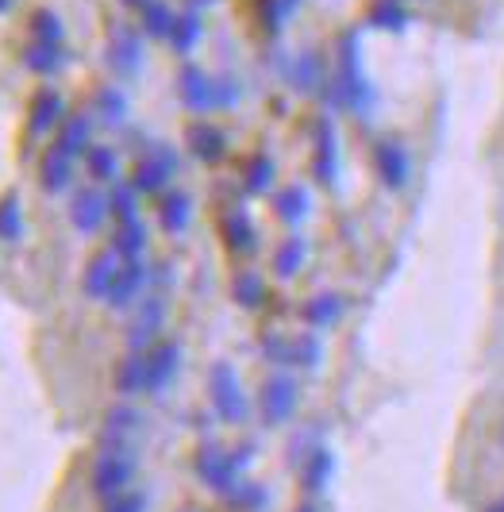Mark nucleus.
Listing matches in <instances>:
<instances>
[{
    "mask_svg": "<svg viewBox=\"0 0 504 512\" xmlns=\"http://www.w3.org/2000/svg\"><path fill=\"white\" fill-rule=\"evenodd\" d=\"M177 166H181V158L170 143H151L147 154L135 162V174H131V185L139 189V193H162L170 178L177 174Z\"/></svg>",
    "mask_w": 504,
    "mask_h": 512,
    "instance_id": "6",
    "label": "nucleus"
},
{
    "mask_svg": "<svg viewBox=\"0 0 504 512\" xmlns=\"http://www.w3.org/2000/svg\"><path fill=\"white\" fill-rule=\"evenodd\" d=\"M108 208H112V216H116V224H131V220H139V189L131 185V181H116L112 185V193H108Z\"/></svg>",
    "mask_w": 504,
    "mask_h": 512,
    "instance_id": "34",
    "label": "nucleus"
},
{
    "mask_svg": "<svg viewBox=\"0 0 504 512\" xmlns=\"http://www.w3.org/2000/svg\"><path fill=\"white\" fill-rule=\"evenodd\" d=\"M0 239H4V243L24 239V208H20V197H16V193H4V197H0Z\"/></svg>",
    "mask_w": 504,
    "mask_h": 512,
    "instance_id": "35",
    "label": "nucleus"
},
{
    "mask_svg": "<svg viewBox=\"0 0 504 512\" xmlns=\"http://www.w3.org/2000/svg\"><path fill=\"white\" fill-rule=\"evenodd\" d=\"M135 466H139V455H135V443H112L104 439L97 459H93V470H89V486L101 501H112L131 489V478H135Z\"/></svg>",
    "mask_w": 504,
    "mask_h": 512,
    "instance_id": "3",
    "label": "nucleus"
},
{
    "mask_svg": "<svg viewBox=\"0 0 504 512\" xmlns=\"http://www.w3.org/2000/svg\"><path fill=\"white\" fill-rule=\"evenodd\" d=\"M193 470H197L201 486L208 489V493H216V497H227L231 489L239 486V478H247V474L235 466L231 451L220 447V443H201L197 455H193Z\"/></svg>",
    "mask_w": 504,
    "mask_h": 512,
    "instance_id": "5",
    "label": "nucleus"
},
{
    "mask_svg": "<svg viewBox=\"0 0 504 512\" xmlns=\"http://www.w3.org/2000/svg\"><path fill=\"white\" fill-rule=\"evenodd\" d=\"M120 266H124V258L116 255L112 247H108V251H97V255L89 258V266H85V274H81L85 297H89V301H108V289L116 282Z\"/></svg>",
    "mask_w": 504,
    "mask_h": 512,
    "instance_id": "13",
    "label": "nucleus"
},
{
    "mask_svg": "<svg viewBox=\"0 0 504 512\" xmlns=\"http://www.w3.org/2000/svg\"><path fill=\"white\" fill-rule=\"evenodd\" d=\"M235 512H266L270 509V489L262 482H251V478H239V486L224 497Z\"/></svg>",
    "mask_w": 504,
    "mask_h": 512,
    "instance_id": "29",
    "label": "nucleus"
},
{
    "mask_svg": "<svg viewBox=\"0 0 504 512\" xmlns=\"http://www.w3.org/2000/svg\"><path fill=\"white\" fill-rule=\"evenodd\" d=\"M70 181H74V158L62 154L58 147H47L43 162H39V185H43V193H62Z\"/></svg>",
    "mask_w": 504,
    "mask_h": 512,
    "instance_id": "22",
    "label": "nucleus"
},
{
    "mask_svg": "<svg viewBox=\"0 0 504 512\" xmlns=\"http://www.w3.org/2000/svg\"><path fill=\"white\" fill-rule=\"evenodd\" d=\"M139 428H143V412L127 401L108 409V416H104V439H112V443H135Z\"/></svg>",
    "mask_w": 504,
    "mask_h": 512,
    "instance_id": "26",
    "label": "nucleus"
},
{
    "mask_svg": "<svg viewBox=\"0 0 504 512\" xmlns=\"http://www.w3.org/2000/svg\"><path fill=\"white\" fill-rule=\"evenodd\" d=\"M231 459H235V466L247 474L254 462V443H239V447H231Z\"/></svg>",
    "mask_w": 504,
    "mask_h": 512,
    "instance_id": "47",
    "label": "nucleus"
},
{
    "mask_svg": "<svg viewBox=\"0 0 504 512\" xmlns=\"http://www.w3.org/2000/svg\"><path fill=\"white\" fill-rule=\"evenodd\" d=\"M177 370H181V347L174 339H162L147 351V393L162 397L170 385H174Z\"/></svg>",
    "mask_w": 504,
    "mask_h": 512,
    "instance_id": "9",
    "label": "nucleus"
},
{
    "mask_svg": "<svg viewBox=\"0 0 504 512\" xmlns=\"http://www.w3.org/2000/svg\"><path fill=\"white\" fill-rule=\"evenodd\" d=\"M174 12H170V4H162V0H151L147 8H143V31L154 35V39H170V31H174Z\"/></svg>",
    "mask_w": 504,
    "mask_h": 512,
    "instance_id": "41",
    "label": "nucleus"
},
{
    "mask_svg": "<svg viewBox=\"0 0 504 512\" xmlns=\"http://www.w3.org/2000/svg\"><path fill=\"white\" fill-rule=\"evenodd\" d=\"M208 405L216 412V420L227 428H243L251 420V397L243 389L239 370L227 359H216L208 366Z\"/></svg>",
    "mask_w": 504,
    "mask_h": 512,
    "instance_id": "2",
    "label": "nucleus"
},
{
    "mask_svg": "<svg viewBox=\"0 0 504 512\" xmlns=\"http://www.w3.org/2000/svg\"><path fill=\"white\" fill-rule=\"evenodd\" d=\"M104 512H147V497L127 489V493H120V497L104 501Z\"/></svg>",
    "mask_w": 504,
    "mask_h": 512,
    "instance_id": "45",
    "label": "nucleus"
},
{
    "mask_svg": "<svg viewBox=\"0 0 504 512\" xmlns=\"http://www.w3.org/2000/svg\"><path fill=\"white\" fill-rule=\"evenodd\" d=\"M189 220H193V197L181 193V189L166 193L162 205H158V224H162V231L166 235H181V231L189 228Z\"/></svg>",
    "mask_w": 504,
    "mask_h": 512,
    "instance_id": "25",
    "label": "nucleus"
},
{
    "mask_svg": "<svg viewBox=\"0 0 504 512\" xmlns=\"http://www.w3.org/2000/svg\"><path fill=\"white\" fill-rule=\"evenodd\" d=\"M235 104H239V81L216 77V108H235Z\"/></svg>",
    "mask_w": 504,
    "mask_h": 512,
    "instance_id": "46",
    "label": "nucleus"
},
{
    "mask_svg": "<svg viewBox=\"0 0 504 512\" xmlns=\"http://www.w3.org/2000/svg\"><path fill=\"white\" fill-rule=\"evenodd\" d=\"M112 251L131 262V258H143L147 251V228L143 220H131V224H116V235H112Z\"/></svg>",
    "mask_w": 504,
    "mask_h": 512,
    "instance_id": "30",
    "label": "nucleus"
},
{
    "mask_svg": "<svg viewBox=\"0 0 504 512\" xmlns=\"http://www.w3.org/2000/svg\"><path fill=\"white\" fill-rule=\"evenodd\" d=\"M374 170L385 189H404L408 185V174H412V158L404 151L401 139H381L374 147Z\"/></svg>",
    "mask_w": 504,
    "mask_h": 512,
    "instance_id": "11",
    "label": "nucleus"
},
{
    "mask_svg": "<svg viewBox=\"0 0 504 512\" xmlns=\"http://www.w3.org/2000/svg\"><path fill=\"white\" fill-rule=\"evenodd\" d=\"M293 512H320V509H316L312 501H304V505H297V509H293Z\"/></svg>",
    "mask_w": 504,
    "mask_h": 512,
    "instance_id": "49",
    "label": "nucleus"
},
{
    "mask_svg": "<svg viewBox=\"0 0 504 512\" xmlns=\"http://www.w3.org/2000/svg\"><path fill=\"white\" fill-rule=\"evenodd\" d=\"M4 8H8V0H0V12H4Z\"/></svg>",
    "mask_w": 504,
    "mask_h": 512,
    "instance_id": "51",
    "label": "nucleus"
},
{
    "mask_svg": "<svg viewBox=\"0 0 504 512\" xmlns=\"http://www.w3.org/2000/svg\"><path fill=\"white\" fill-rule=\"evenodd\" d=\"M181 512H197V509H181Z\"/></svg>",
    "mask_w": 504,
    "mask_h": 512,
    "instance_id": "52",
    "label": "nucleus"
},
{
    "mask_svg": "<svg viewBox=\"0 0 504 512\" xmlns=\"http://www.w3.org/2000/svg\"><path fill=\"white\" fill-rule=\"evenodd\" d=\"M185 139H189V151L197 154L201 162H220V158L227 154V135L216 128V124L197 120V124H189Z\"/></svg>",
    "mask_w": 504,
    "mask_h": 512,
    "instance_id": "21",
    "label": "nucleus"
},
{
    "mask_svg": "<svg viewBox=\"0 0 504 512\" xmlns=\"http://www.w3.org/2000/svg\"><path fill=\"white\" fill-rule=\"evenodd\" d=\"M124 4H131V8H147L151 0H124Z\"/></svg>",
    "mask_w": 504,
    "mask_h": 512,
    "instance_id": "50",
    "label": "nucleus"
},
{
    "mask_svg": "<svg viewBox=\"0 0 504 512\" xmlns=\"http://www.w3.org/2000/svg\"><path fill=\"white\" fill-rule=\"evenodd\" d=\"M62 108L66 104L54 89H39L35 101H31V116H27V135L35 139V135H47L54 124H62Z\"/></svg>",
    "mask_w": 504,
    "mask_h": 512,
    "instance_id": "20",
    "label": "nucleus"
},
{
    "mask_svg": "<svg viewBox=\"0 0 504 512\" xmlns=\"http://www.w3.org/2000/svg\"><path fill=\"white\" fill-rule=\"evenodd\" d=\"M312 178L320 185H335L339 181V139H335V124L328 116L316 124V151H312Z\"/></svg>",
    "mask_w": 504,
    "mask_h": 512,
    "instance_id": "14",
    "label": "nucleus"
},
{
    "mask_svg": "<svg viewBox=\"0 0 504 512\" xmlns=\"http://www.w3.org/2000/svg\"><path fill=\"white\" fill-rule=\"evenodd\" d=\"M31 35H35V43H62V20L54 16L51 8H39L35 16H31Z\"/></svg>",
    "mask_w": 504,
    "mask_h": 512,
    "instance_id": "42",
    "label": "nucleus"
},
{
    "mask_svg": "<svg viewBox=\"0 0 504 512\" xmlns=\"http://www.w3.org/2000/svg\"><path fill=\"white\" fill-rule=\"evenodd\" d=\"M304 255H308L304 235H285V239L278 243V251H274V274H278L281 282H289V278L304 266Z\"/></svg>",
    "mask_w": 504,
    "mask_h": 512,
    "instance_id": "28",
    "label": "nucleus"
},
{
    "mask_svg": "<svg viewBox=\"0 0 504 512\" xmlns=\"http://www.w3.org/2000/svg\"><path fill=\"white\" fill-rule=\"evenodd\" d=\"M289 343H293V335H281V332H266L262 335V359L274 362V366H289Z\"/></svg>",
    "mask_w": 504,
    "mask_h": 512,
    "instance_id": "43",
    "label": "nucleus"
},
{
    "mask_svg": "<svg viewBox=\"0 0 504 512\" xmlns=\"http://www.w3.org/2000/svg\"><path fill=\"white\" fill-rule=\"evenodd\" d=\"M224 243L235 251V255H251L258 247V231H254L247 208H231L224 212Z\"/></svg>",
    "mask_w": 504,
    "mask_h": 512,
    "instance_id": "24",
    "label": "nucleus"
},
{
    "mask_svg": "<svg viewBox=\"0 0 504 512\" xmlns=\"http://www.w3.org/2000/svg\"><path fill=\"white\" fill-rule=\"evenodd\" d=\"M366 20L374 27H381V31H404V24H408L401 0H374L370 12H366Z\"/></svg>",
    "mask_w": 504,
    "mask_h": 512,
    "instance_id": "38",
    "label": "nucleus"
},
{
    "mask_svg": "<svg viewBox=\"0 0 504 512\" xmlns=\"http://www.w3.org/2000/svg\"><path fill=\"white\" fill-rule=\"evenodd\" d=\"M108 212H112V208H108V197H104L101 189H77L74 205H70V224H74L81 235H93V231L104 224Z\"/></svg>",
    "mask_w": 504,
    "mask_h": 512,
    "instance_id": "15",
    "label": "nucleus"
},
{
    "mask_svg": "<svg viewBox=\"0 0 504 512\" xmlns=\"http://www.w3.org/2000/svg\"><path fill=\"white\" fill-rule=\"evenodd\" d=\"M243 185H247V193H266L274 185V158L270 154H254L247 162V170H243Z\"/></svg>",
    "mask_w": 504,
    "mask_h": 512,
    "instance_id": "40",
    "label": "nucleus"
},
{
    "mask_svg": "<svg viewBox=\"0 0 504 512\" xmlns=\"http://www.w3.org/2000/svg\"><path fill=\"white\" fill-rule=\"evenodd\" d=\"M231 297H235V305L258 308L262 301H266V282H262V274H254V270H239V274L231 278Z\"/></svg>",
    "mask_w": 504,
    "mask_h": 512,
    "instance_id": "33",
    "label": "nucleus"
},
{
    "mask_svg": "<svg viewBox=\"0 0 504 512\" xmlns=\"http://www.w3.org/2000/svg\"><path fill=\"white\" fill-rule=\"evenodd\" d=\"M328 108H347L354 116H370V108L378 104L374 85L366 81L362 58H358V31H343L339 35V54H335V74L328 85L320 89Z\"/></svg>",
    "mask_w": 504,
    "mask_h": 512,
    "instance_id": "1",
    "label": "nucleus"
},
{
    "mask_svg": "<svg viewBox=\"0 0 504 512\" xmlns=\"http://www.w3.org/2000/svg\"><path fill=\"white\" fill-rule=\"evenodd\" d=\"M85 166H89V174L97 181H112L116 185V178H120V158H116L112 147H89L85 151Z\"/></svg>",
    "mask_w": 504,
    "mask_h": 512,
    "instance_id": "39",
    "label": "nucleus"
},
{
    "mask_svg": "<svg viewBox=\"0 0 504 512\" xmlns=\"http://www.w3.org/2000/svg\"><path fill=\"white\" fill-rule=\"evenodd\" d=\"M104 58H108V66L120 77L139 74V66H143V39H139V31L116 27V31L108 35V54H104Z\"/></svg>",
    "mask_w": 504,
    "mask_h": 512,
    "instance_id": "12",
    "label": "nucleus"
},
{
    "mask_svg": "<svg viewBox=\"0 0 504 512\" xmlns=\"http://www.w3.org/2000/svg\"><path fill=\"white\" fill-rule=\"evenodd\" d=\"M301 320L308 332H328L343 320V297L339 293H316L301 305Z\"/></svg>",
    "mask_w": 504,
    "mask_h": 512,
    "instance_id": "17",
    "label": "nucleus"
},
{
    "mask_svg": "<svg viewBox=\"0 0 504 512\" xmlns=\"http://www.w3.org/2000/svg\"><path fill=\"white\" fill-rule=\"evenodd\" d=\"M297 4H301V0H262V20H266V27H270V31H281V24L297 12Z\"/></svg>",
    "mask_w": 504,
    "mask_h": 512,
    "instance_id": "44",
    "label": "nucleus"
},
{
    "mask_svg": "<svg viewBox=\"0 0 504 512\" xmlns=\"http://www.w3.org/2000/svg\"><path fill=\"white\" fill-rule=\"evenodd\" d=\"M147 282H151V266H147L143 258H131V262L120 266V274H116V282H112V289H108V301H104V305L116 308V312L139 305Z\"/></svg>",
    "mask_w": 504,
    "mask_h": 512,
    "instance_id": "8",
    "label": "nucleus"
},
{
    "mask_svg": "<svg viewBox=\"0 0 504 512\" xmlns=\"http://www.w3.org/2000/svg\"><path fill=\"white\" fill-rule=\"evenodd\" d=\"M324 359V343H320V335L316 332H301L293 335V343H289V366H301V370H316Z\"/></svg>",
    "mask_w": 504,
    "mask_h": 512,
    "instance_id": "32",
    "label": "nucleus"
},
{
    "mask_svg": "<svg viewBox=\"0 0 504 512\" xmlns=\"http://www.w3.org/2000/svg\"><path fill=\"white\" fill-rule=\"evenodd\" d=\"M297 474H301V489L308 497H316V493H324L331 482V474H335V455H331V447H316L308 459L297 466Z\"/></svg>",
    "mask_w": 504,
    "mask_h": 512,
    "instance_id": "18",
    "label": "nucleus"
},
{
    "mask_svg": "<svg viewBox=\"0 0 504 512\" xmlns=\"http://www.w3.org/2000/svg\"><path fill=\"white\" fill-rule=\"evenodd\" d=\"M62 62H66V54H62V47H54V43H31V47L24 51V66L39 77L58 74Z\"/></svg>",
    "mask_w": 504,
    "mask_h": 512,
    "instance_id": "31",
    "label": "nucleus"
},
{
    "mask_svg": "<svg viewBox=\"0 0 504 512\" xmlns=\"http://www.w3.org/2000/svg\"><path fill=\"white\" fill-rule=\"evenodd\" d=\"M112 385H116V393H120L124 401L147 393V355L127 351L124 359H120V366H116V374H112Z\"/></svg>",
    "mask_w": 504,
    "mask_h": 512,
    "instance_id": "19",
    "label": "nucleus"
},
{
    "mask_svg": "<svg viewBox=\"0 0 504 512\" xmlns=\"http://www.w3.org/2000/svg\"><path fill=\"white\" fill-rule=\"evenodd\" d=\"M297 405H301V385L285 370L270 374L258 389V420H262V428H285L297 416Z\"/></svg>",
    "mask_w": 504,
    "mask_h": 512,
    "instance_id": "4",
    "label": "nucleus"
},
{
    "mask_svg": "<svg viewBox=\"0 0 504 512\" xmlns=\"http://www.w3.org/2000/svg\"><path fill=\"white\" fill-rule=\"evenodd\" d=\"M308 189L304 185H285L274 193V216H278L281 224H289V228H297L304 216H308Z\"/></svg>",
    "mask_w": 504,
    "mask_h": 512,
    "instance_id": "27",
    "label": "nucleus"
},
{
    "mask_svg": "<svg viewBox=\"0 0 504 512\" xmlns=\"http://www.w3.org/2000/svg\"><path fill=\"white\" fill-rule=\"evenodd\" d=\"M501 443H504V428H501Z\"/></svg>",
    "mask_w": 504,
    "mask_h": 512,
    "instance_id": "53",
    "label": "nucleus"
},
{
    "mask_svg": "<svg viewBox=\"0 0 504 512\" xmlns=\"http://www.w3.org/2000/svg\"><path fill=\"white\" fill-rule=\"evenodd\" d=\"M177 93H181V104L189 108V112H212L216 108V77H208L201 66H181V74H177Z\"/></svg>",
    "mask_w": 504,
    "mask_h": 512,
    "instance_id": "10",
    "label": "nucleus"
},
{
    "mask_svg": "<svg viewBox=\"0 0 504 512\" xmlns=\"http://www.w3.org/2000/svg\"><path fill=\"white\" fill-rule=\"evenodd\" d=\"M89 135H93V116H85V112H77V116H66L62 120V128H58V139H54V147L62 154H85L93 143H89Z\"/></svg>",
    "mask_w": 504,
    "mask_h": 512,
    "instance_id": "23",
    "label": "nucleus"
},
{
    "mask_svg": "<svg viewBox=\"0 0 504 512\" xmlns=\"http://www.w3.org/2000/svg\"><path fill=\"white\" fill-rule=\"evenodd\" d=\"M485 512H504V493L497 497V501H493V505H485Z\"/></svg>",
    "mask_w": 504,
    "mask_h": 512,
    "instance_id": "48",
    "label": "nucleus"
},
{
    "mask_svg": "<svg viewBox=\"0 0 504 512\" xmlns=\"http://www.w3.org/2000/svg\"><path fill=\"white\" fill-rule=\"evenodd\" d=\"M166 324V297L162 293H147L139 308H135V320L127 328V351L135 355H147L154 343H158V332Z\"/></svg>",
    "mask_w": 504,
    "mask_h": 512,
    "instance_id": "7",
    "label": "nucleus"
},
{
    "mask_svg": "<svg viewBox=\"0 0 504 512\" xmlns=\"http://www.w3.org/2000/svg\"><path fill=\"white\" fill-rule=\"evenodd\" d=\"M285 81H289V89L293 93H301V97H308V93H316V89H324V66H320V54L316 51H301L293 62H289V70H285Z\"/></svg>",
    "mask_w": 504,
    "mask_h": 512,
    "instance_id": "16",
    "label": "nucleus"
},
{
    "mask_svg": "<svg viewBox=\"0 0 504 512\" xmlns=\"http://www.w3.org/2000/svg\"><path fill=\"white\" fill-rule=\"evenodd\" d=\"M201 39V16L197 12H181L174 20V31H170V47L174 54H189Z\"/></svg>",
    "mask_w": 504,
    "mask_h": 512,
    "instance_id": "37",
    "label": "nucleus"
},
{
    "mask_svg": "<svg viewBox=\"0 0 504 512\" xmlns=\"http://www.w3.org/2000/svg\"><path fill=\"white\" fill-rule=\"evenodd\" d=\"M97 112L108 128H120L127 120V97L116 89V85H101L97 89Z\"/></svg>",
    "mask_w": 504,
    "mask_h": 512,
    "instance_id": "36",
    "label": "nucleus"
}]
</instances>
